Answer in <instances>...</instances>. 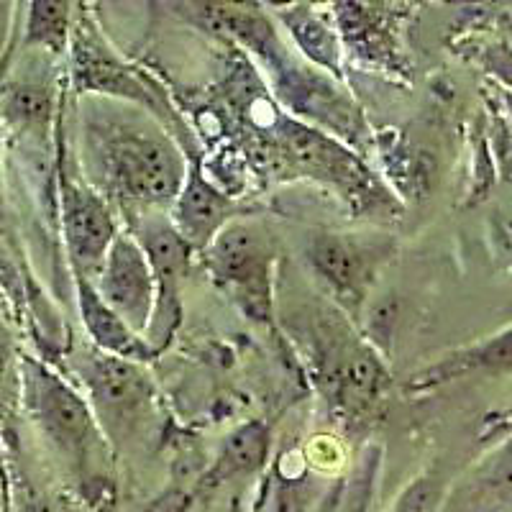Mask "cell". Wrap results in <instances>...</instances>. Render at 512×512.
Returning <instances> with one entry per match:
<instances>
[{"mask_svg":"<svg viewBox=\"0 0 512 512\" xmlns=\"http://www.w3.org/2000/svg\"><path fill=\"white\" fill-rule=\"evenodd\" d=\"M474 369H492V372L500 369V372L507 374V369H510V328H505L497 336L484 338L482 344L466 346V349L454 351L446 359L436 361L425 372L415 374L413 384L415 387H438V384L464 377Z\"/></svg>","mask_w":512,"mask_h":512,"instance_id":"obj_15","label":"cell"},{"mask_svg":"<svg viewBox=\"0 0 512 512\" xmlns=\"http://www.w3.org/2000/svg\"><path fill=\"white\" fill-rule=\"evenodd\" d=\"M18 36H21V31H18L16 39H13V44L8 47V52L3 54V59H0V90H3V85H6L8 75H11L13 59H16V49H18Z\"/></svg>","mask_w":512,"mask_h":512,"instance_id":"obj_21","label":"cell"},{"mask_svg":"<svg viewBox=\"0 0 512 512\" xmlns=\"http://www.w3.org/2000/svg\"><path fill=\"white\" fill-rule=\"evenodd\" d=\"M85 400L108 441H131L152 418L154 384L144 364L103 354L95 346L72 356Z\"/></svg>","mask_w":512,"mask_h":512,"instance_id":"obj_6","label":"cell"},{"mask_svg":"<svg viewBox=\"0 0 512 512\" xmlns=\"http://www.w3.org/2000/svg\"><path fill=\"white\" fill-rule=\"evenodd\" d=\"M18 3H8L0 0V59L8 52L18 34Z\"/></svg>","mask_w":512,"mask_h":512,"instance_id":"obj_19","label":"cell"},{"mask_svg":"<svg viewBox=\"0 0 512 512\" xmlns=\"http://www.w3.org/2000/svg\"><path fill=\"white\" fill-rule=\"evenodd\" d=\"M75 280V295L77 308H80L82 326L88 331L90 341L103 354L118 356V359L136 361V364H146V361L157 359V351L146 344L144 336L134 333L131 328L113 313L108 305L100 300L95 292L93 282L82 280V277H72Z\"/></svg>","mask_w":512,"mask_h":512,"instance_id":"obj_12","label":"cell"},{"mask_svg":"<svg viewBox=\"0 0 512 512\" xmlns=\"http://www.w3.org/2000/svg\"><path fill=\"white\" fill-rule=\"evenodd\" d=\"M272 233L256 221L233 218L203 249L210 277L249 318L267 323L272 318Z\"/></svg>","mask_w":512,"mask_h":512,"instance_id":"obj_5","label":"cell"},{"mask_svg":"<svg viewBox=\"0 0 512 512\" xmlns=\"http://www.w3.org/2000/svg\"><path fill=\"white\" fill-rule=\"evenodd\" d=\"M187 502H190V497L182 495V492H172V495L162 497L149 512H185Z\"/></svg>","mask_w":512,"mask_h":512,"instance_id":"obj_20","label":"cell"},{"mask_svg":"<svg viewBox=\"0 0 512 512\" xmlns=\"http://www.w3.org/2000/svg\"><path fill=\"white\" fill-rule=\"evenodd\" d=\"M269 431L262 423H249L233 433L221 448V456L213 469V479H228L233 474L254 472L267 459Z\"/></svg>","mask_w":512,"mask_h":512,"instance_id":"obj_17","label":"cell"},{"mask_svg":"<svg viewBox=\"0 0 512 512\" xmlns=\"http://www.w3.org/2000/svg\"><path fill=\"white\" fill-rule=\"evenodd\" d=\"M131 236L139 241L154 277V310L144 341L162 354L182 323L180 287L192 264V246L182 239L164 213H146L128 223Z\"/></svg>","mask_w":512,"mask_h":512,"instance_id":"obj_8","label":"cell"},{"mask_svg":"<svg viewBox=\"0 0 512 512\" xmlns=\"http://www.w3.org/2000/svg\"><path fill=\"white\" fill-rule=\"evenodd\" d=\"M0 146H3V128H0Z\"/></svg>","mask_w":512,"mask_h":512,"instance_id":"obj_23","label":"cell"},{"mask_svg":"<svg viewBox=\"0 0 512 512\" xmlns=\"http://www.w3.org/2000/svg\"><path fill=\"white\" fill-rule=\"evenodd\" d=\"M54 88L47 80H11L0 90V128L24 139H47L54 126Z\"/></svg>","mask_w":512,"mask_h":512,"instance_id":"obj_13","label":"cell"},{"mask_svg":"<svg viewBox=\"0 0 512 512\" xmlns=\"http://www.w3.org/2000/svg\"><path fill=\"white\" fill-rule=\"evenodd\" d=\"M93 287L131 331L144 336L154 310V277L139 241L128 231L116 236Z\"/></svg>","mask_w":512,"mask_h":512,"instance_id":"obj_10","label":"cell"},{"mask_svg":"<svg viewBox=\"0 0 512 512\" xmlns=\"http://www.w3.org/2000/svg\"><path fill=\"white\" fill-rule=\"evenodd\" d=\"M280 18L290 29V36L295 39L305 62L331 75L333 80H344V49H341L336 29L328 26V18L323 13L300 3V6L282 8Z\"/></svg>","mask_w":512,"mask_h":512,"instance_id":"obj_14","label":"cell"},{"mask_svg":"<svg viewBox=\"0 0 512 512\" xmlns=\"http://www.w3.org/2000/svg\"><path fill=\"white\" fill-rule=\"evenodd\" d=\"M24 512H49L44 505H26Z\"/></svg>","mask_w":512,"mask_h":512,"instance_id":"obj_22","label":"cell"},{"mask_svg":"<svg viewBox=\"0 0 512 512\" xmlns=\"http://www.w3.org/2000/svg\"><path fill=\"white\" fill-rule=\"evenodd\" d=\"M305 256L333 300L356 315L372 290L374 274L387 249L377 241L346 233H315L305 246Z\"/></svg>","mask_w":512,"mask_h":512,"instance_id":"obj_9","label":"cell"},{"mask_svg":"<svg viewBox=\"0 0 512 512\" xmlns=\"http://www.w3.org/2000/svg\"><path fill=\"white\" fill-rule=\"evenodd\" d=\"M192 11L203 21L205 29L223 31L228 39L239 41L251 57L264 67L272 95L280 100L292 118L318 126V131L364 149L369 141V126L361 116L349 90L331 75L297 57L280 39L274 24L256 6H233V3H195Z\"/></svg>","mask_w":512,"mask_h":512,"instance_id":"obj_2","label":"cell"},{"mask_svg":"<svg viewBox=\"0 0 512 512\" xmlns=\"http://www.w3.org/2000/svg\"><path fill=\"white\" fill-rule=\"evenodd\" d=\"M169 210H172L169 221L177 233L192 246V251H203L226 223L239 218L241 208L233 195L203 175L200 159H192L187 164L185 182Z\"/></svg>","mask_w":512,"mask_h":512,"instance_id":"obj_11","label":"cell"},{"mask_svg":"<svg viewBox=\"0 0 512 512\" xmlns=\"http://www.w3.org/2000/svg\"><path fill=\"white\" fill-rule=\"evenodd\" d=\"M21 395L31 420L59 459L88 484L105 482L111 446L88 400L47 361L21 359Z\"/></svg>","mask_w":512,"mask_h":512,"instance_id":"obj_3","label":"cell"},{"mask_svg":"<svg viewBox=\"0 0 512 512\" xmlns=\"http://www.w3.org/2000/svg\"><path fill=\"white\" fill-rule=\"evenodd\" d=\"M85 180L126 213L128 223L172 208L187 175V157L159 121L134 105L85 98Z\"/></svg>","mask_w":512,"mask_h":512,"instance_id":"obj_1","label":"cell"},{"mask_svg":"<svg viewBox=\"0 0 512 512\" xmlns=\"http://www.w3.org/2000/svg\"><path fill=\"white\" fill-rule=\"evenodd\" d=\"M72 3H52V0H34L26 13L24 36L18 44L24 49H39L52 57H62L72 34Z\"/></svg>","mask_w":512,"mask_h":512,"instance_id":"obj_16","label":"cell"},{"mask_svg":"<svg viewBox=\"0 0 512 512\" xmlns=\"http://www.w3.org/2000/svg\"><path fill=\"white\" fill-rule=\"evenodd\" d=\"M59 182V231H62L64 254L72 269V277L95 282L105 254L121 233L116 221V210L108 200L80 175V169H72L64 157L57 167Z\"/></svg>","mask_w":512,"mask_h":512,"instance_id":"obj_7","label":"cell"},{"mask_svg":"<svg viewBox=\"0 0 512 512\" xmlns=\"http://www.w3.org/2000/svg\"><path fill=\"white\" fill-rule=\"evenodd\" d=\"M72 88L77 95H93V98L116 100V103L134 105L146 111L154 121L164 126L172 139L180 144L187 157L198 159V141L192 134L172 100L162 90L157 80L128 64L116 49L108 47V41L100 36L98 26L85 11L72 18Z\"/></svg>","mask_w":512,"mask_h":512,"instance_id":"obj_4","label":"cell"},{"mask_svg":"<svg viewBox=\"0 0 512 512\" xmlns=\"http://www.w3.org/2000/svg\"><path fill=\"white\" fill-rule=\"evenodd\" d=\"M13 359H16V338H13L11 310H8L6 297H3V290H0V379L6 377Z\"/></svg>","mask_w":512,"mask_h":512,"instance_id":"obj_18","label":"cell"}]
</instances>
